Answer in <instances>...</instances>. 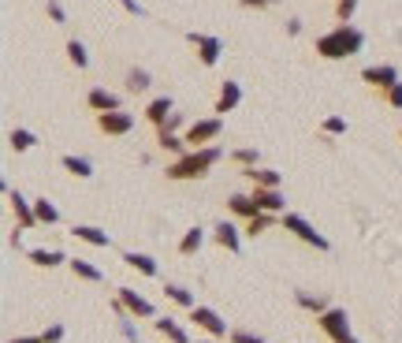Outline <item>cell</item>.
<instances>
[{"label":"cell","mask_w":402,"mask_h":343,"mask_svg":"<svg viewBox=\"0 0 402 343\" xmlns=\"http://www.w3.org/2000/svg\"><path fill=\"white\" fill-rule=\"evenodd\" d=\"M231 160H235V165H242V168H257L261 165V153H257V149H235V153H231Z\"/></svg>","instance_id":"35"},{"label":"cell","mask_w":402,"mask_h":343,"mask_svg":"<svg viewBox=\"0 0 402 343\" xmlns=\"http://www.w3.org/2000/svg\"><path fill=\"white\" fill-rule=\"evenodd\" d=\"M119 4H123V8H127L130 15H146V8L138 4V0H119Z\"/></svg>","instance_id":"42"},{"label":"cell","mask_w":402,"mask_h":343,"mask_svg":"<svg viewBox=\"0 0 402 343\" xmlns=\"http://www.w3.org/2000/svg\"><path fill=\"white\" fill-rule=\"evenodd\" d=\"M26 257H30V265H38V269H56V265H63V261H71L63 250H45V246H34V250H26Z\"/></svg>","instance_id":"17"},{"label":"cell","mask_w":402,"mask_h":343,"mask_svg":"<svg viewBox=\"0 0 402 343\" xmlns=\"http://www.w3.org/2000/svg\"><path fill=\"white\" fill-rule=\"evenodd\" d=\"M149 86H153V75H149L146 68H130L127 71V90L130 93H146Z\"/></svg>","instance_id":"28"},{"label":"cell","mask_w":402,"mask_h":343,"mask_svg":"<svg viewBox=\"0 0 402 343\" xmlns=\"http://www.w3.org/2000/svg\"><path fill=\"white\" fill-rule=\"evenodd\" d=\"M313 49H317L320 60H350L365 49V34L350 23H339V26H332L328 34H320Z\"/></svg>","instance_id":"1"},{"label":"cell","mask_w":402,"mask_h":343,"mask_svg":"<svg viewBox=\"0 0 402 343\" xmlns=\"http://www.w3.org/2000/svg\"><path fill=\"white\" fill-rule=\"evenodd\" d=\"M123 265H127V269H134V273H142V276H149V280L160 273L157 261H153L149 254H142V250H127V254H123Z\"/></svg>","instance_id":"18"},{"label":"cell","mask_w":402,"mask_h":343,"mask_svg":"<svg viewBox=\"0 0 402 343\" xmlns=\"http://www.w3.org/2000/svg\"><path fill=\"white\" fill-rule=\"evenodd\" d=\"M268 228H272V213H257L254 220H246V228H242V231L257 239V235H261V231H268Z\"/></svg>","instance_id":"34"},{"label":"cell","mask_w":402,"mask_h":343,"mask_svg":"<svg viewBox=\"0 0 402 343\" xmlns=\"http://www.w3.org/2000/svg\"><path fill=\"white\" fill-rule=\"evenodd\" d=\"M317 328L328 336L332 343H343V340H350V317H346V310L343 306H332V310H324V314L317 317Z\"/></svg>","instance_id":"3"},{"label":"cell","mask_w":402,"mask_h":343,"mask_svg":"<svg viewBox=\"0 0 402 343\" xmlns=\"http://www.w3.org/2000/svg\"><path fill=\"white\" fill-rule=\"evenodd\" d=\"M272 4H279V0H238V8H246V12H261V8H272Z\"/></svg>","instance_id":"41"},{"label":"cell","mask_w":402,"mask_h":343,"mask_svg":"<svg viewBox=\"0 0 402 343\" xmlns=\"http://www.w3.org/2000/svg\"><path fill=\"white\" fill-rule=\"evenodd\" d=\"M354 12H357V0H335V19L339 23H350Z\"/></svg>","instance_id":"36"},{"label":"cell","mask_w":402,"mask_h":343,"mask_svg":"<svg viewBox=\"0 0 402 343\" xmlns=\"http://www.w3.org/2000/svg\"><path fill=\"white\" fill-rule=\"evenodd\" d=\"M220 135H224V116H209V120L190 123V131L183 135V138H187V146H190V149H201V146L216 142Z\"/></svg>","instance_id":"4"},{"label":"cell","mask_w":402,"mask_h":343,"mask_svg":"<svg viewBox=\"0 0 402 343\" xmlns=\"http://www.w3.org/2000/svg\"><path fill=\"white\" fill-rule=\"evenodd\" d=\"M97 127H101V135L108 138H123L134 131V116L123 112V109H116V112H97Z\"/></svg>","instance_id":"9"},{"label":"cell","mask_w":402,"mask_h":343,"mask_svg":"<svg viewBox=\"0 0 402 343\" xmlns=\"http://www.w3.org/2000/svg\"><path fill=\"white\" fill-rule=\"evenodd\" d=\"M179 120H183V116H179V112H171V116H168V123L160 127V131H176V127H179Z\"/></svg>","instance_id":"43"},{"label":"cell","mask_w":402,"mask_h":343,"mask_svg":"<svg viewBox=\"0 0 402 343\" xmlns=\"http://www.w3.org/2000/svg\"><path fill=\"white\" fill-rule=\"evenodd\" d=\"M63 336H68V332H63V325H49L45 332H41V340H45V343H60Z\"/></svg>","instance_id":"40"},{"label":"cell","mask_w":402,"mask_h":343,"mask_svg":"<svg viewBox=\"0 0 402 343\" xmlns=\"http://www.w3.org/2000/svg\"><path fill=\"white\" fill-rule=\"evenodd\" d=\"M34 213H38V224H41V228H52V224H60V209L52 206L49 198H34Z\"/></svg>","instance_id":"26"},{"label":"cell","mask_w":402,"mask_h":343,"mask_svg":"<svg viewBox=\"0 0 402 343\" xmlns=\"http://www.w3.org/2000/svg\"><path fill=\"white\" fill-rule=\"evenodd\" d=\"M71 235H75L79 243H90V246H108V243H112V239H108V231L93 228V224H75Z\"/></svg>","instance_id":"22"},{"label":"cell","mask_w":402,"mask_h":343,"mask_svg":"<svg viewBox=\"0 0 402 343\" xmlns=\"http://www.w3.org/2000/svg\"><path fill=\"white\" fill-rule=\"evenodd\" d=\"M68 60H71L79 71H86V68H90V52H86V45H82L79 38H71V41H68Z\"/></svg>","instance_id":"30"},{"label":"cell","mask_w":402,"mask_h":343,"mask_svg":"<svg viewBox=\"0 0 402 343\" xmlns=\"http://www.w3.org/2000/svg\"><path fill=\"white\" fill-rule=\"evenodd\" d=\"M212 239H216V246H224L227 254H238V250H242V235H238V228H235L231 220H220V224H216Z\"/></svg>","instance_id":"13"},{"label":"cell","mask_w":402,"mask_h":343,"mask_svg":"<svg viewBox=\"0 0 402 343\" xmlns=\"http://www.w3.org/2000/svg\"><path fill=\"white\" fill-rule=\"evenodd\" d=\"M231 343H265L261 336H254V332H246V328H231V336H227Z\"/></svg>","instance_id":"38"},{"label":"cell","mask_w":402,"mask_h":343,"mask_svg":"<svg viewBox=\"0 0 402 343\" xmlns=\"http://www.w3.org/2000/svg\"><path fill=\"white\" fill-rule=\"evenodd\" d=\"M198 343H224V340H198Z\"/></svg>","instance_id":"46"},{"label":"cell","mask_w":402,"mask_h":343,"mask_svg":"<svg viewBox=\"0 0 402 343\" xmlns=\"http://www.w3.org/2000/svg\"><path fill=\"white\" fill-rule=\"evenodd\" d=\"M362 82H369L380 93H387L391 86L402 82V79H399V68H391V63H369V68H362Z\"/></svg>","instance_id":"10"},{"label":"cell","mask_w":402,"mask_h":343,"mask_svg":"<svg viewBox=\"0 0 402 343\" xmlns=\"http://www.w3.org/2000/svg\"><path fill=\"white\" fill-rule=\"evenodd\" d=\"M254 201L261 206V213H284V206H287V198L279 195V187L272 190V187H254Z\"/></svg>","instance_id":"15"},{"label":"cell","mask_w":402,"mask_h":343,"mask_svg":"<svg viewBox=\"0 0 402 343\" xmlns=\"http://www.w3.org/2000/svg\"><path fill=\"white\" fill-rule=\"evenodd\" d=\"M171 109H176V101H171L168 93H164V98H153V101L146 105V120H149V123H153L157 131H160V127L168 123V116H171Z\"/></svg>","instance_id":"16"},{"label":"cell","mask_w":402,"mask_h":343,"mask_svg":"<svg viewBox=\"0 0 402 343\" xmlns=\"http://www.w3.org/2000/svg\"><path fill=\"white\" fill-rule=\"evenodd\" d=\"M284 228L295 235V239H302L306 246H317V250H328V239L313 228V224L306 217H298V213H284Z\"/></svg>","instance_id":"5"},{"label":"cell","mask_w":402,"mask_h":343,"mask_svg":"<svg viewBox=\"0 0 402 343\" xmlns=\"http://www.w3.org/2000/svg\"><path fill=\"white\" fill-rule=\"evenodd\" d=\"M157 146L164 149V153H176V157H187L190 153L187 138H179L176 131H157Z\"/></svg>","instance_id":"24"},{"label":"cell","mask_w":402,"mask_h":343,"mask_svg":"<svg viewBox=\"0 0 402 343\" xmlns=\"http://www.w3.org/2000/svg\"><path fill=\"white\" fill-rule=\"evenodd\" d=\"M242 176H246L254 187H272V190H276L279 183H284V176H279L276 168H261V165H257V168H242Z\"/></svg>","instance_id":"20"},{"label":"cell","mask_w":402,"mask_h":343,"mask_svg":"<svg viewBox=\"0 0 402 343\" xmlns=\"http://www.w3.org/2000/svg\"><path fill=\"white\" fill-rule=\"evenodd\" d=\"M8 343H45L41 336H19V340H8Z\"/></svg>","instance_id":"45"},{"label":"cell","mask_w":402,"mask_h":343,"mask_svg":"<svg viewBox=\"0 0 402 343\" xmlns=\"http://www.w3.org/2000/svg\"><path fill=\"white\" fill-rule=\"evenodd\" d=\"M153 328L164 336L168 343H190V336H187V328L179 325V321H171V317H160V321H153Z\"/></svg>","instance_id":"23"},{"label":"cell","mask_w":402,"mask_h":343,"mask_svg":"<svg viewBox=\"0 0 402 343\" xmlns=\"http://www.w3.org/2000/svg\"><path fill=\"white\" fill-rule=\"evenodd\" d=\"M116 306L123 310L127 317H153L157 310H153V303L149 298H142L134 291V287H116Z\"/></svg>","instance_id":"6"},{"label":"cell","mask_w":402,"mask_h":343,"mask_svg":"<svg viewBox=\"0 0 402 343\" xmlns=\"http://www.w3.org/2000/svg\"><path fill=\"white\" fill-rule=\"evenodd\" d=\"M227 213H235V217H242V220H254L261 206L254 201V195H231L227 198Z\"/></svg>","instance_id":"19"},{"label":"cell","mask_w":402,"mask_h":343,"mask_svg":"<svg viewBox=\"0 0 402 343\" xmlns=\"http://www.w3.org/2000/svg\"><path fill=\"white\" fill-rule=\"evenodd\" d=\"M384 101L391 105V109H402V82H395V86H391V90L384 93Z\"/></svg>","instance_id":"39"},{"label":"cell","mask_w":402,"mask_h":343,"mask_svg":"<svg viewBox=\"0 0 402 343\" xmlns=\"http://www.w3.org/2000/svg\"><path fill=\"white\" fill-rule=\"evenodd\" d=\"M295 298H298V306L313 310V314H317V317L324 314V310H332V306H328V298H324V295H309V291H298Z\"/></svg>","instance_id":"32"},{"label":"cell","mask_w":402,"mask_h":343,"mask_svg":"<svg viewBox=\"0 0 402 343\" xmlns=\"http://www.w3.org/2000/svg\"><path fill=\"white\" fill-rule=\"evenodd\" d=\"M238 101H242V86H238L235 79H227V82H220V98H216V109L212 112L227 116V112L238 109Z\"/></svg>","instance_id":"12"},{"label":"cell","mask_w":402,"mask_h":343,"mask_svg":"<svg viewBox=\"0 0 402 343\" xmlns=\"http://www.w3.org/2000/svg\"><path fill=\"white\" fill-rule=\"evenodd\" d=\"M164 295H168L176 306H183V310H194V306H198V303H194V295H190L183 284H168V287H164Z\"/></svg>","instance_id":"31"},{"label":"cell","mask_w":402,"mask_h":343,"mask_svg":"<svg viewBox=\"0 0 402 343\" xmlns=\"http://www.w3.org/2000/svg\"><path fill=\"white\" fill-rule=\"evenodd\" d=\"M68 265H71V273L79 276V280H90V284H101V280H105V273L97 269V265H90L86 257H71Z\"/></svg>","instance_id":"25"},{"label":"cell","mask_w":402,"mask_h":343,"mask_svg":"<svg viewBox=\"0 0 402 343\" xmlns=\"http://www.w3.org/2000/svg\"><path fill=\"white\" fill-rule=\"evenodd\" d=\"M287 34H291V38L302 34V19H291V23H287Z\"/></svg>","instance_id":"44"},{"label":"cell","mask_w":402,"mask_h":343,"mask_svg":"<svg viewBox=\"0 0 402 343\" xmlns=\"http://www.w3.org/2000/svg\"><path fill=\"white\" fill-rule=\"evenodd\" d=\"M86 105H90V112H116L119 109V93L105 90V86H93V90L86 93Z\"/></svg>","instance_id":"14"},{"label":"cell","mask_w":402,"mask_h":343,"mask_svg":"<svg viewBox=\"0 0 402 343\" xmlns=\"http://www.w3.org/2000/svg\"><path fill=\"white\" fill-rule=\"evenodd\" d=\"M45 12H49L52 23H68V12H63V4H60V0H49V4H45Z\"/></svg>","instance_id":"37"},{"label":"cell","mask_w":402,"mask_h":343,"mask_svg":"<svg viewBox=\"0 0 402 343\" xmlns=\"http://www.w3.org/2000/svg\"><path fill=\"white\" fill-rule=\"evenodd\" d=\"M8 201H12V209H15V217H19V231L41 228V224H38V213H34V201H30L23 190H8Z\"/></svg>","instance_id":"11"},{"label":"cell","mask_w":402,"mask_h":343,"mask_svg":"<svg viewBox=\"0 0 402 343\" xmlns=\"http://www.w3.org/2000/svg\"><path fill=\"white\" fill-rule=\"evenodd\" d=\"M187 41L194 49H198V60H201V68H216L220 63V52H224V41L220 38H212V34H198V30H190Z\"/></svg>","instance_id":"7"},{"label":"cell","mask_w":402,"mask_h":343,"mask_svg":"<svg viewBox=\"0 0 402 343\" xmlns=\"http://www.w3.org/2000/svg\"><path fill=\"white\" fill-rule=\"evenodd\" d=\"M190 321H194L201 332H209L212 340H227V336H231V332H227V321L216 314L212 306H194V310H190Z\"/></svg>","instance_id":"8"},{"label":"cell","mask_w":402,"mask_h":343,"mask_svg":"<svg viewBox=\"0 0 402 343\" xmlns=\"http://www.w3.org/2000/svg\"><path fill=\"white\" fill-rule=\"evenodd\" d=\"M8 142H12L15 153H26V149L38 146V138H34V131H23V127H15V131L8 135Z\"/></svg>","instance_id":"29"},{"label":"cell","mask_w":402,"mask_h":343,"mask_svg":"<svg viewBox=\"0 0 402 343\" xmlns=\"http://www.w3.org/2000/svg\"><path fill=\"white\" fill-rule=\"evenodd\" d=\"M201 246H205V231H201V228H187V235L179 239V254H183V257H194Z\"/></svg>","instance_id":"27"},{"label":"cell","mask_w":402,"mask_h":343,"mask_svg":"<svg viewBox=\"0 0 402 343\" xmlns=\"http://www.w3.org/2000/svg\"><path fill=\"white\" fill-rule=\"evenodd\" d=\"M224 160V149L220 146H201V149H190L187 157H179L176 165H168L164 176L176 179V183H183V179H205L209 172Z\"/></svg>","instance_id":"2"},{"label":"cell","mask_w":402,"mask_h":343,"mask_svg":"<svg viewBox=\"0 0 402 343\" xmlns=\"http://www.w3.org/2000/svg\"><path fill=\"white\" fill-rule=\"evenodd\" d=\"M399 138H402V127H399Z\"/></svg>","instance_id":"47"},{"label":"cell","mask_w":402,"mask_h":343,"mask_svg":"<svg viewBox=\"0 0 402 343\" xmlns=\"http://www.w3.org/2000/svg\"><path fill=\"white\" fill-rule=\"evenodd\" d=\"M60 168L68 172V176H75V179H90L93 176V165L86 157H75V153H63L60 157Z\"/></svg>","instance_id":"21"},{"label":"cell","mask_w":402,"mask_h":343,"mask_svg":"<svg viewBox=\"0 0 402 343\" xmlns=\"http://www.w3.org/2000/svg\"><path fill=\"white\" fill-rule=\"evenodd\" d=\"M320 135H324V138H339V135H346V120H343V116H324Z\"/></svg>","instance_id":"33"}]
</instances>
